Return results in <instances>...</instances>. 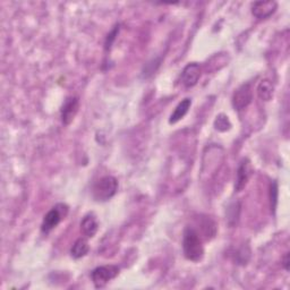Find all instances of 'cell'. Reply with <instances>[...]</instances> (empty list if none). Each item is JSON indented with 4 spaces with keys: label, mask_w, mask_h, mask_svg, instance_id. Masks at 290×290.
Returning <instances> with one entry per match:
<instances>
[{
    "label": "cell",
    "mask_w": 290,
    "mask_h": 290,
    "mask_svg": "<svg viewBox=\"0 0 290 290\" xmlns=\"http://www.w3.org/2000/svg\"><path fill=\"white\" fill-rule=\"evenodd\" d=\"M183 253L184 256L190 262H198L203 260L204 247L199 233L193 227H186L183 235Z\"/></svg>",
    "instance_id": "cell-1"
},
{
    "label": "cell",
    "mask_w": 290,
    "mask_h": 290,
    "mask_svg": "<svg viewBox=\"0 0 290 290\" xmlns=\"http://www.w3.org/2000/svg\"><path fill=\"white\" fill-rule=\"evenodd\" d=\"M118 190V180L112 176L100 178L93 185L92 194L96 202H107L116 195Z\"/></svg>",
    "instance_id": "cell-2"
},
{
    "label": "cell",
    "mask_w": 290,
    "mask_h": 290,
    "mask_svg": "<svg viewBox=\"0 0 290 290\" xmlns=\"http://www.w3.org/2000/svg\"><path fill=\"white\" fill-rule=\"evenodd\" d=\"M68 213V206L66 204H57L53 206L52 209L49 211L47 215L43 218V221L41 224V230L43 234H49L51 230H53L60 221L65 219Z\"/></svg>",
    "instance_id": "cell-3"
},
{
    "label": "cell",
    "mask_w": 290,
    "mask_h": 290,
    "mask_svg": "<svg viewBox=\"0 0 290 290\" xmlns=\"http://www.w3.org/2000/svg\"><path fill=\"white\" fill-rule=\"evenodd\" d=\"M119 275V267L117 265H102L98 266L91 273L93 284L96 289L106 287L109 281Z\"/></svg>",
    "instance_id": "cell-4"
},
{
    "label": "cell",
    "mask_w": 290,
    "mask_h": 290,
    "mask_svg": "<svg viewBox=\"0 0 290 290\" xmlns=\"http://www.w3.org/2000/svg\"><path fill=\"white\" fill-rule=\"evenodd\" d=\"M253 100V91L249 83L240 85L233 94V106L236 110L240 111L247 108Z\"/></svg>",
    "instance_id": "cell-5"
},
{
    "label": "cell",
    "mask_w": 290,
    "mask_h": 290,
    "mask_svg": "<svg viewBox=\"0 0 290 290\" xmlns=\"http://www.w3.org/2000/svg\"><path fill=\"white\" fill-rule=\"evenodd\" d=\"M79 109L80 100L78 96H68L65 100L62 110H60V117H62V122L65 126H68L73 123L76 114L79 112Z\"/></svg>",
    "instance_id": "cell-6"
},
{
    "label": "cell",
    "mask_w": 290,
    "mask_h": 290,
    "mask_svg": "<svg viewBox=\"0 0 290 290\" xmlns=\"http://www.w3.org/2000/svg\"><path fill=\"white\" fill-rule=\"evenodd\" d=\"M252 165L250 161L247 158L243 159L239 163V167L237 169L236 175V183H235V191H242L246 185H247L248 180L252 176Z\"/></svg>",
    "instance_id": "cell-7"
},
{
    "label": "cell",
    "mask_w": 290,
    "mask_h": 290,
    "mask_svg": "<svg viewBox=\"0 0 290 290\" xmlns=\"http://www.w3.org/2000/svg\"><path fill=\"white\" fill-rule=\"evenodd\" d=\"M202 69L198 63H190L183 69L182 83L185 87L190 89L195 86L201 78Z\"/></svg>",
    "instance_id": "cell-8"
},
{
    "label": "cell",
    "mask_w": 290,
    "mask_h": 290,
    "mask_svg": "<svg viewBox=\"0 0 290 290\" xmlns=\"http://www.w3.org/2000/svg\"><path fill=\"white\" fill-rule=\"evenodd\" d=\"M278 8V4L276 2H256L252 5V14L256 18L265 20L276 13Z\"/></svg>",
    "instance_id": "cell-9"
},
{
    "label": "cell",
    "mask_w": 290,
    "mask_h": 290,
    "mask_svg": "<svg viewBox=\"0 0 290 290\" xmlns=\"http://www.w3.org/2000/svg\"><path fill=\"white\" fill-rule=\"evenodd\" d=\"M81 230L87 238H93L99 230V222L94 213H89L81 221Z\"/></svg>",
    "instance_id": "cell-10"
},
{
    "label": "cell",
    "mask_w": 290,
    "mask_h": 290,
    "mask_svg": "<svg viewBox=\"0 0 290 290\" xmlns=\"http://www.w3.org/2000/svg\"><path fill=\"white\" fill-rule=\"evenodd\" d=\"M190 106H191L190 99H184L182 102H179L176 109H175L173 112L171 113L170 118H169V124H177L179 120H182L186 116V113L188 112Z\"/></svg>",
    "instance_id": "cell-11"
},
{
    "label": "cell",
    "mask_w": 290,
    "mask_h": 290,
    "mask_svg": "<svg viewBox=\"0 0 290 290\" xmlns=\"http://www.w3.org/2000/svg\"><path fill=\"white\" fill-rule=\"evenodd\" d=\"M275 93V86L270 80H262L257 86V95L262 101H270Z\"/></svg>",
    "instance_id": "cell-12"
},
{
    "label": "cell",
    "mask_w": 290,
    "mask_h": 290,
    "mask_svg": "<svg viewBox=\"0 0 290 290\" xmlns=\"http://www.w3.org/2000/svg\"><path fill=\"white\" fill-rule=\"evenodd\" d=\"M89 250H90V246L89 243H87V240L84 238H80L74 243L72 249H70V255H72V257H74V259L79 260L89 253Z\"/></svg>",
    "instance_id": "cell-13"
},
{
    "label": "cell",
    "mask_w": 290,
    "mask_h": 290,
    "mask_svg": "<svg viewBox=\"0 0 290 290\" xmlns=\"http://www.w3.org/2000/svg\"><path fill=\"white\" fill-rule=\"evenodd\" d=\"M200 228L202 233H203L204 237L206 239H212L216 237L217 235V224L216 222L212 220L210 218H201V222H200Z\"/></svg>",
    "instance_id": "cell-14"
},
{
    "label": "cell",
    "mask_w": 290,
    "mask_h": 290,
    "mask_svg": "<svg viewBox=\"0 0 290 290\" xmlns=\"http://www.w3.org/2000/svg\"><path fill=\"white\" fill-rule=\"evenodd\" d=\"M215 128L218 130V132H227L231 128V123L229 120L228 116L223 113H220L219 116H217L216 120H215Z\"/></svg>",
    "instance_id": "cell-15"
},
{
    "label": "cell",
    "mask_w": 290,
    "mask_h": 290,
    "mask_svg": "<svg viewBox=\"0 0 290 290\" xmlns=\"http://www.w3.org/2000/svg\"><path fill=\"white\" fill-rule=\"evenodd\" d=\"M249 257H250V250L247 246H243V247H240L239 249L235 252L234 254L235 262H237L238 264H243V265L247 263Z\"/></svg>",
    "instance_id": "cell-16"
},
{
    "label": "cell",
    "mask_w": 290,
    "mask_h": 290,
    "mask_svg": "<svg viewBox=\"0 0 290 290\" xmlns=\"http://www.w3.org/2000/svg\"><path fill=\"white\" fill-rule=\"evenodd\" d=\"M270 206H271V211L273 215L276 213L277 210V204H278V195H279V188H278V183L276 180L270 184Z\"/></svg>",
    "instance_id": "cell-17"
},
{
    "label": "cell",
    "mask_w": 290,
    "mask_h": 290,
    "mask_svg": "<svg viewBox=\"0 0 290 290\" xmlns=\"http://www.w3.org/2000/svg\"><path fill=\"white\" fill-rule=\"evenodd\" d=\"M239 212H240V204L239 203H233L228 209V221L230 226L236 224L239 219Z\"/></svg>",
    "instance_id": "cell-18"
},
{
    "label": "cell",
    "mask_w": 290,
    "mask_h": 290,
    "mask_svg": "<svg viewBox=\"0 0 290 290\" xmlns=\"http://www.w3.org/2000/svg\"><path fill=\"white\" fill-rule=\"evenodd\" d=\"M119 30H120V25L118 24V25L114 26L113 29H112V31L110 32V33H109V34L107 35L106 42H105V50H106V52L110 51V49H111V47H112V45H113V41L116 40V36H117L118 33H119Z\"/></svg>",
    "instance_id": "cell-19"
},
{
    "label": "cell",
    "mask_w": 290,
    "mask_h": 290,
    "mask_svg": "<svg viewBox=\"0 0 290 290\" xmlns=\"http://www.w3.org/2000/svg\"><path fill=\"white\" fill-rule=\"evenodd\" d=\"M289 256H290V253L289 252H287L286 254L283 255L282 257V266H283V269L286 270V271H289V267H290V260H289Z\"/></svg>",
    "instance_id": "cell-20"
}]
</instances>
